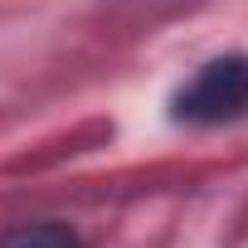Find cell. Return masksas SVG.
I'll list each match as a JSON object with an SVG mask.
<instances>
[{"instance_id": "cell-1", "label": "cell", "mask_w": 248, "mask_h": 248, "mask_svg": "<svg viewBox=\"0 0 248 248\" xmlns=\"http://www.w3.org/2000/svg\"><path fill=\"white\" fill-rule=\"evenodd\" d=\"M170 117L185 127H224L248 117V54H219L200 63L170 97Z\"/></svg>"}, {"instance_id": "cell-2", "label": "cell", "mask_w": 248, "mask_h": 248, "mask_svg": "<svg viewBox=\"0 0 248 248\" xmlns=\"http://www.w3.org/2000/svg\"><path fill=\"white\" fill-rule=\"evenodd\" d=\"M0 248H83L78 233L59 219H39V224H15L0 233Z\"/></svg>"}]
</instances>
